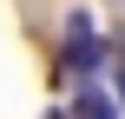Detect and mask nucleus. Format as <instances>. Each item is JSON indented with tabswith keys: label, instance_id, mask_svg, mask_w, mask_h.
Masks as SVG:
<instances>
[{
	"label": "nucleus",
	"instance_id": "f257e3e1",
	"mask_svg": "<svg viewBox=\"0 0 125 119\" xmlns=\"http://www.w3.org/2000/svg\"><path fill=\"white\" fill-rule=\"evenodd\" d=\"M99 60H105V40L92 33V13H73L66 20V66L73 73H92Z\"/></svg>",
	"mask_w": 125,
	"mask_h": 119
},
{
	"label": "nucleus",
	"instance_id": "f03ea898",
	"mask_svg": "<svg viewBox=\"0 0 125 119\" xmlns=\"http://www.w3.org/2000/svg\"><path fill=\"white\" fill-rule=\"evenodd\" d=\"M66 119H119V106H112V93H105V86L79 79V93H73V113H66Z\"/></svg>",
	"mask_w": 125,
	"mask_h": 119
},
{
	"label": "nucleus",
	"instance_id": "7ed1b4c3",
	"mask_svg": "<svg viewBox=\"0 0 125 119\" xmlns=\"http://www.w3.org/2000/svg\"><path fill=\"white\" fill-rule=\"evenodd\" d=\"M112 106H125V73H119V99H112Z\"/></svg>",
	"mask_w": 125,
	"mask_h": 119
}]
</instances>
